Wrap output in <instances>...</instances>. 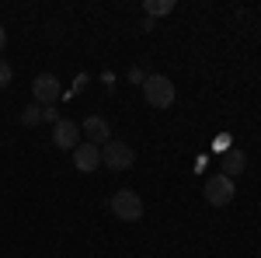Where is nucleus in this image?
<instances>
[{
  "label": "nucleus",
  "instance_id": "f257e3e1",
  "mask_svg": "<svg viewBox=\"0 0 261 258\" xmlns=\"http://www.w3.org/2000/svg\"><path fill=\"white\" fill-rule=\"evenodd\" d=\"M143 98L146 105H153V108H171L174 98H178V91H174V84L161 74H150V77L143 80Z\"/></svg>",
  "mask_w": 261,
  "mask_h": 258
},
{
  "label": "nucleus",
  "instance_id": "f03ea898",
  "mask_svg": "<svg viewBox=\"0 0 261 258\" xmlns=\"http://www.w3.org/2000/svg\"><path fill=\"white\" fill-rule=\"evenodd\" d=\"M202 196H205L209 206L223 209V206H230V202H233L237 185H233V178H226V175H213V178H205V185H202Z\"/></svg>",
  "mask_w": 261,
  "mask_h": 258
},
{
  "label": "nucleus",
  "instance_id": "7ed1b4c3",
  "mask_svg": "<svg viewBox=\"0 0 261 258\" xmlns=\"http://www.w3.org/2000/svg\"><path fill=\"white\" fill-rule=\"evenodd\" d=\"M108 206H112V213L122 220V223H136L143 217V199L133 192V189H122L115 196L108 199Z\"/></svg>",
  "mask_w": 261,
  "mask_h": 258
},
{
  "label": "nucleus",
  "instance_id": "20e7f679",
  "mask_svg": "<svg viewBox=\"0 0 261 258\" xmlns=\"http://www.w3.org/2000/svg\"><path fill=\"white\" fill-rule=\"evenodd\" d=\"M133 160H136V150L129 143H122V139H108L101 147V164H108L112 171H129Z\"/></svg>",
  "mask_w": 261,
  "mask_h": 258
},
{
  "label": "nucleus",
  "instance_id": "39448f33",
  "mask_svg": "<svg viewBox=\"0 0 261 258\" xmlns=\"http://www.w3.org/2000/svg\"><path fill=\"white\" fill-rule=\"evenodd\" d=\"M32 95H35V105H56L60 98V80L53 77V74H39V77L32 80Z\"/></svg>",
  "mask_w": 261,
  "mask_h": 258
},
{
  "label": "nucleus",
  "instance_id": "423d86ee",
  "mask_svg": "<svg viewBox=\"0 0 261 258\" xmlns=\"http://www.w3.org/2000/svg\"><path fill=\"white\" fill-rule=\"evenodd\" d=\"M53 139H56L60 150H77V143H81V126L73 119H60L53 126Z\"/></svg>",
  "mask_w": 261,
  "mask_h": 258
},
{
  "label": "nucleus",
  "instance_id": "0eeeda50",
  "mask_svg": "<svg viewBox=\"0 0 261 258\" xmlns=\"http://www.w3.org/2000/svg\"><path fill=\"white\" fill-rule=\"evenodd\" d=\"M84 136H87V143H94V147H105L112 139V129H108V122L101 119V115H87L84 119Z\"/></svg>",
  "mask_w": 261,
  "mask_h": 258
},
{
  "label": "nucleus",
  "instance_id": "6e6552de",
  "mask_svg": "<svg viewBox=\"0 0 261 258\" xmlns=\"http://www.w3.org/2000/svg\"><path fill=\"white\" fill-rule=\"evenodd\" d=\"M73 164H77L81 171H94V168L101 164V147H94V143H77Z\"/></svg>",
  "mask_w": 261,
  "mask_h": 258
},
{
  "label": "nucleus",
  "instance_id": "1a4fd4ad",
  "mask_svg": "<svg viewBox=\"0 0 261 258\" xmlns=\"http://www.w3.org/2000/svg\"><path fill=\"white\" fill-rule=\"evenodd\" d=\"M244 168H247V154H244V150H237V147H233V150H226V154H223V171H220V175L237 178Z\"/></svg>",
  "mask_w": 261,
  "mask_h": 258
},
{
  "label": "nucleus",
  "instance_id": "9d476101",
  "mask_svg": "<svg viewBox=\"0 0 261 258\" xmlns=\"http://www.w3.org/2000/svg\"><path fill=\"white\" fill-rule=\"evenodd\" d=\"M143 11H146V18H161L174 11V0H143Z\"/></svg>",
  "mask_w": 261,
  "mask_h": 258
},
{
  "label": "nucleus",
  "instance_id": "9b49d317",
  "mask_svg": "<svg viewBox=\"0 0 261 258\" xmlns=\"http://www.w3.org/2000/svg\"><path fill=\"white\" fill-rule=\"evenodd\" d=\"M21 122H24V126H39L42 122V105H28V108L21 112Z\"/></svg>",
  "mask_w": 261,
  "mask_h": 258
},
{
  "label": "nucleus",
  "instance_id": "f8f14e48",
  "mask_svg": "<svg viewBox=\"0 0 261 258\" xmlns=\"http://www.w3.org/2000/svg\"><path fill=\"white\" fill-rule=\"evenodd\" d=\"M11 77H14V70H11V63H7L4 56H0V91H4V87L11 84Z\"/></svg>",
  "mask_w": 261,
  "mask_h": 258
},
{
  "label": "nucleus",
  "instance_id": "ddd939ff",
  "mask_svg": "<svg viewBox=\"0 0 261 258\" xmlns=\"http://www.w3.org/2000/svg\"><path fill=\"white\" fill-rule=\"evenodd\" d=\"M42 119L56 126V122H60V119H56V105H45V108H42Z\"/></svg>",
  "mask_w": 261,
  "mask_h": 258
},
{
  "label": "nucleus",
  "instance_id": "4468645a",
  "mask_svg": "<svg viewBox=\"0 0 261 258\" xmlns=\"http://www.w3.org/2000/svg\"><path fill=\"white\" fill-rule=\"evenodd\" d=\"M226 139H230V136H226V133H223V136H216V143H213V147H216V150H220V154H226V150H230V147H226Z\"/></svg>",
  "mask_w": 261,
  "mask_h": 258
},
{
  "label": "nucleus",
  "instance_id": "2eb2a0df",
  "mask_svg": "<svg viewBox=\"0 0 261 258\" xmlns=\"http://www.w3.org/2000/svg\"><path fill=\"white\" fill-rule=\"evenodd\" d=\"M4 45H7V32L0 28V53H4Z\"/></svg>",
  "mask_w": 261,
  "mask_h": 258
},
{
  "label": "nucleus",
  "instance_id": "dca6fc26",
  "mask_svg": "<svg viewBox=\"0 0 261 258\" xmlns=\"http://www.w3.org/2000/svg\"><path fill=\"white\" fill-rule=\"evenodd\" d=\"M258 255H261V251H258Z\"/></svg>",
  "mask_w": 261,
  "mask_h": 258
}]
</instances>
